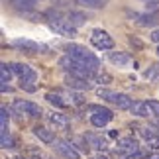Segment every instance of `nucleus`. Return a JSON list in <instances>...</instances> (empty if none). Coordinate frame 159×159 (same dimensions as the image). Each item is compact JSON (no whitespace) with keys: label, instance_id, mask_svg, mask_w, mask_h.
<instances>
[{"label":"nucleus","instance_id":"nucleus-13","mask_svg":"<svg viewBox=\"0 0 159 159\" xmlns=\"http://www.w3.org/2000/svg\"><path fill=\"white\" fill-rule=\"evenodd\" d=\"M84 139H87L94 149H98V151H106L108 149V139L104 136H100V134L89 132V134H84Z\"/></svg>","mask_w":159,"mask_h":159},{"label":"nucleus","instance_id":"nucleus-21","mask_svg":"<svg viewBox=\"0 0 159 159\" xmlns=\"http://www.w3.org/2000/svg\"><path fill=\"white\" fill-rule=\"evenodd\" d=\"M45 98H47V102H49V104H53L55 108H65V106H67V100H63V96H61L59 93H47Z\"/></svg>","mask_w":159,"mask_h":159},{"label":"nucleus","instance_id":"nucleus-20","mask_svg":"<svg viewBox=\"0 0 159 159\" xmlns=\"http://www.w3.org/2000/svg\"><path fill=\"white\" fill-rule=\"evenodd\" d=\"M75 4L83 6V8H90V10H98V8H104L108 4V0H75Z\"/></svg>","mask_w":159,"mask_h":159},{"label":"nucleus","instance_id":"nucleus-39","mask_svg":"<svg viewBox=\"0 0 159 159\" xmlns=\"http://www.w3.org/2000/svg\"><path fill=\"white\" fill-rule=\"evenodd\" d=\"M14 159H24V157H14Z\"/></svg>","mask_w":159,"mask_h":159},{"label":"nucleus","instance_id":"nucleus-38","mask_svg":"<svg viewBox=\"0 0 159 159\" xmlns=\"http://www.w3.org/2000/svg\"><path fill=\"white\" fill-rule=\"evenodd\" d=\"M93 159H104V157H93Z\"/></svg>","mask_w":159,"mask_h":159},{"label":"nucleus","instance_id":"nucleus-19","mask_svg":"<svg viewBox=\"0 0 159 159\" xmlns=\"http://www.w3.org/2000/svg\"><path fill=\"white\" fill-rule=\"evenodd\" d=\"M34 4H35V0H12V6H14L18 12H22V14L32 12L34 10Z\"/></svg>","mask_w":159,"mask_h":159},{"label":"nucleus","instance_id":"nucleus-30","mask_svg":"<svg viewBox=\"0 0 159 159\" xmlns=\"http://www.w3.org/2000/svg\"><path fill=\"white\" fill-rule=\"evenodd\" d=\"M148 104L151 108V112H153V116H159V100H148Z\"/></svg>","mask_w":159,"mask_h":159},{"label":"nucleus","instance_id":"nucleus-4","mask_svg":"<svg viewBox=\"0 0 159 159\" xmlns=\"http://www.w3.org/2000/svg\"><path fill=\"white\" fill-rule=\"evenodd\" d=\"M98 96H100V98H104L106 102H112V104L118 106L120 110H130L132 104H134V100L128 94L114 93V90H108V89H98Z\"/></svg>","mask_w":159,"mask_h":159},{"label":"nucleus","instance_id":"nucleus-16","mask_svg":"<svg viewBox=\"0 0 159 159\" xmlns=\"http://www.w3.org/2000/svg\"><path fill=\"white\" fill-rule=\"evenodd\" d=\"M134 20L142 28H151V26H155V24H159V16L151 14V12H148V14H134Z\"/></svg>","mask_w":159,"mask_h":159},{"label":"nucleus","instance_id":"nucleus-2","mask_svg":"<svg viewBox=\"0 0 159 159\" xmlns=\"http://www.w3.org/2000/svg\"><path fill=\"white\" fill-rule=\"evenodd\" d=\"M10 67H12V73L20 79V89L28 90V93H34L35 90L34 83L38 81V73L26 63H10Z\"/></svg>","mask_w":159,"mask_h":159},{"label":"nucleus","instance_id":"nucleus-37","mask_svg":"<svg viewBox=\"0 0 159 159\" xmlns=\"http://www.w3.org/2000/svg\"><path fill=\"white\" fill-rule=\"evenodd\" d=\"M155 53H157V57H159V45H157V49H155Z\"/></svg>","mask_w":159,"mask_h":159},{"label":"nucleus","instance_id":"nucleus-28","mask_svg":"<svg viewBox=\"0 0 159 159\" xmlns=\"http://www.w3.org/2000/svg\"><path fill=\"white\" fill-rule=\"evenodd\" d=\"M138 130H139V134H142L143 139H149V138L157 136V130H153V128H138Z\"/></svg>","mask_w":159,"mask_h":159},{"label":"nucleus","instance_id":"nucleus-10","mask_svg":"<svg viewBox=\"0 0 159 159\" xmlns=\"http://www.w3.org/2000/svg\"><path fill=\"white\" fill-rule=\"evenodd\" d=\"M10 45H14V47H18V49H22V51H26V53H38V51H41V49H45V47L41 45V43H38V41L24 39V38L14 39Z\"/></svg>","mask_w":159,"mask_h":159},{"label":"nucleus","instance_id":"nucleus-22","mask_svg":"<svg viewBox=\"0 0 159 159\" xmlns=\"http://www.w3.org/2000/svg\"><path fill=\"white\" fill-rule=\"evenodd\" d=\"M143 77L148 79V81H151V83H157V84H159V63L149 65V69H145Z\"/></svg>","mask_w":159,"mask_h":159},{"label":"nucleus","instance_id":"nucleus-24","mask_svg":"<svg viewBox=\"0 0 159 159\" xmlns=\"http://www.w3.org/2000/svg\"><path fill=\"white\" fill-rule=\"evenodd\" d=\"M8 120H10L8 108L2 106L0 108V134H8Z\"/></svg>","mask_w":159,"mask_h":159},{"label":"nucleus","instance_id":"nucleus-25","mask_svg":"<svg viewBox=\"0 0 159 159\" xmlns=\"http://www.w3.org/2000/svg\"><path fill=\"white\" fill-rule=\"evenodd\" d=\"M93 83H96V84H108V83H112V77L108 75V73H96V75L93 77Z\"/></svg>","mask_w":159,"mask_h":159},{"label":"nucleus","instance_id":"nucleus-1","mask_svg":"<svg viewBox=\"0 0 159 159\" xmlns=\"http://www.w3.org/2000/svg\"><path fill=\"white\" fill-rule=\"evenodd\" d=\"M65 51H67L69 57H73L75 61H79V63H83L84 67H89L93 73L100 71V59L96 57L93 51H89L84 45H81V43H69V45H65Z\"/></svg>","mask_w":159,"mask_h":159},{"label":"nucleus","instance_id":"nucleus-7","mask_svg":"<svg viewBox=\"0 0 159 159\" xmlns=\"http://www.w3.org/2000/svg\"><path fill=\"white\" fill-rule=\"evenodd\" d=\"M90 43H93L96 49H102V51H108L114 47V39L112 35L104 30H93V34H90Z\"/></svg>","mask_w":159,"mask_h":159},{"label":"nucleus","instance_id":"nucleus-15","mask_svg":"<svg viewBox=\"0 0 159 159\" xmlns=\"http://www.w3.org/2000/svg\"><path fill=\"white\" fill-rule=\"evenodd\" d=\"M130 112H132L134 116H138V118H148V116H153L149 104H148V102H143V100H134Z\"/></svg>","mask_w":159,"mask_h":159},{"label":"nucleus","instance_id":"nucleus-33","mask_svg":"<svg viewBox=\"0 0 159 159\" xmlns=\"http://www.w3.org/2000/svg\"><path fill=\"white\" fill-rule=\"evenodd\" d=\"M130 43H132V45H136V47H142V41L136 39V38H130Z\"/></svg>","mask_w":159,"mask_h":159},{"label":"nucleus","instance_id":"nucleus-11","mask_svg":"<svg viewBox=\"0 0 159 159\" xmlns=\"http://www.w3.org/2000/svg\"><path fill=\"white\" fill-rule=\"evenodd\" d=\"M108 59H110V63H114L116 67H130L134 63V57L126 51H110Z\"/></svg>","mask_w":159,"mask_h":159},{"label":"nucleus","instance_id":"nucleus-18","mask_svg":"<svg viewBox=\"0 0 159 159\" xmlns=\"http://www.w3.org/2000/svg\"><path fill=\"white\" fill-rule=\"evenodd\" d=\"M67 20H69V24H71V26H75V28H79V26H83V24H87V20H89V18L84 16L83 12L71 10L69 14H67Z\"/></svg>","mask_w":159,"mask_h":159},{"label":"nucleus","instance_id":"nucleus-34","mask_svg":"<svg viewBox=\"0 0 159 159\" xmlns=\"http://www.w3.org/2000/svg\"><path fill=\"white\" fill-rule=\"evenodd\" d=\"M145 159H159V151H155V153H149Z\"/></svg>","mask_w":159,"mask_h":159},{"label":"nucleus","instance_id":"nucleus-27","mask_svg":"<svg viewBox=\"0 0 159 159\" xmlns=\"http://www.w3.org/2000/svg\"><path fill=\"white\" fill-rule=\"evenodd\" d=\"M145 143H148V149H151V153H155V151H159V134L149 139H145Z\"/></svg>","mask_w":159,"mask_h":159},{"label":"nucleus","instance_id":"nucleus-32","mask_svg":"<svg viewBox=\"0 0 159 159\" xmlns=\"http://www.w3.org/2000/svg\"><path fill=\"white\" fill-rule=\"evenodd\" d=\"M149 39H151V41H155V43L159 45V28H157V30H153V32H151Z\"/></svg>","mask_w":159,"mask_h":159},{"label":"nucleus","instance_id":"nucleus-36","mask_svg":"<svg viewBox=\"0 0 159 159\" xmlns=\"http://www.w3.org/2000/svg\"><path fill=\"white\" fill-rule=\"evenodd\" d=\"M153 124H155V126H159V116H153Z\"/></svg>","mask_w":159,"mask_h":159},{"label":"nucleus","instance_id":"nucleus-5","mask_svg":"<svg viewBox=\"0 0 159 159\" xmlns=\"http://www.w3.org/2000/svg\"><path fill=\"white\" fill-rule=\"evenodd\" d=\"M53 149H55V153L61 155L63 159H81V151L75 148V143L71 139H55Z\"/></svg>","mask_w":159,"mask_h":159},{"label":"nucleus","instance_id":"nucleus-8","mask_svg":"<svg viewBox=\"0 0 159 159\" xmlns=\"http://www.w3.org/2000/svg\"><path fill=\"white\" fill-rule=\"evenodd\" d=\"M90 124L94 128H104L110 120H112V110L110 108H102V106H93L90 108Z\"/></svg>","mask_w":159,"mask_h":159},{"label":"nucleus","instance_id":"nucleus-26","mask_svg":"<svg viewBox=\"0 0 159 159\" xmlns=\"http://www.w3.org/2000/svg\"><path fill=\"white\" fill-rule=\"evenodd\" d=\"M0 148H2V149L14 148V139H12L10 134H0Z\"/></svg>","mask_w":159,"mask_h":159},{"label":"nucleus","instance_id":"nucleus-6","mask_svg":"<svg viewBox=\"0 0 159 159\" xmlns=\"http://www.w3.org/2000/svg\"><path fill=\"white\" fill-rule=\"evenodd\" d=\"M12 110L16 114H26V116H32V118H38V116L43 114V110L39 108V104H35L32 100H22V98H16L12 102Z\"/></svg>","mask_w":159,"mask_h":159},{"label":"nucleus","instance_id":"nucleus-29","mask_svg":"<svg viewBox=\"0 0 159 159\" xmlns=\"http://www.w3.org/2000/svg\"><path fill=\"white\" fill-rule=\"evenodd\" d=\"M69 96H71V102H73V104H83V102H84V96H83V94L69 93Z\"/></svg>","mask_w":159,"mask_h":159},{"label":"nucleus","instance_id":"nucleus-31","mask_svg":"<svg viewBox=\"0 0 159 159\" xmlns=\"http://www.w3.org/2000/svg\"><path fill=\"white\" fill-rule=\"evenodd\" d=\"M157 8H159V0H151V2H148V12H151V14H153Z\"/></svg>","mask_w":159,"mask_h":159},{"label":"nucleus","instance_id":"nucleus-3","mask_svg":"<svg viewBox=\"0 0 159 159\" xmlns=\"http://www.w3.org/2000/svg\"><path fill=\"white\" fill-rule=\"evenodd\" d=\"M118 148H116V155L124 157V159H132V157H142L139 151V143L134 138H118Z\"/></svg>","mask_w":159,"mask_h":159},{"label":"nucleus","instance_id":"nucleus-14","mask_svg":"<svg viewBox=\"0 0 159 159\" xmlns=\"http://www.w3.org/2000/svg\"><path fill=\"white\" fill-rule=\"evenodd\" d=\"M47 120L53 126V130H67L69 128V118L61 112H49L47 114Z\"/></svg>","mask_w":159,"mask_h":159},{"label":"nucleus","instance_id":"nucleus-12","mask_svg":"<svg viewBox=\"0 0 159 159\" xmlns=\"http://www.w3.org/2000/svg\"><path fill=\"white\" fill-rule=\"evenodd\" d=\"M90 83H93V81L79 79V77H73V75H65V87H69L71 90H89Z\"/></svg>","mask_w":159,"mask_h":159},{"label":"nucleus","instance_id":"nucleus-17","mask_svg":"<svg viewBox=\"0 0 159 159\" xmlns=\"http://www.w3.org/2000/svg\"><path fill=\"white\" fill-rule=\"evenodd\" d=\"M34 134H35V138H39L43 143H55V134H53V130H49V128H45V126H35L34 128Z\"/></svg>","mask_w":159,"mask_h":159},{"label":"nucleus","instance_id":"nucleus-35","mask_svg":"<svg viewBox=\"0 0 159 159\" xmlns=\"http://www.w3.org/2000/svg\"><path fill=\"white\" fill-rule=\"evenodd\" d=\"M108 138H118V132H116V130H110L108 132Z\"/></svg>","mask_w":159,"mask_h":159},{"label":"nucleus","instance_id":"nucleus-9","mask_svg":"<svg viewBox=\"0 0 159 159\" xmlns=\"http://www.w3.org/2000/svg\"><path fill=\"white\" fill-rule=\"evenodd\" d=\"M49 28L53 30L55 34L65 35V38H73V35L77 34V28H75V26H71L67 18H65V20H61V22H53V24H49Z\"/></svg>","mask_w":159,"mask_h":159},{"label":"nucleus","instance_id":"nucleus-23","mask_svg":"<svg viewBox=\"0 0 159 159\" xmlns=\"http://www.w3.org/2000/svg\"><path fill=\"white\" fill-rule=\"evenodd\" d=\"M12 75H14V73H12V67L8 63H2V65H0V83H2V84L10 83Z\"/></svg>","mask_w":159,"mask_h":159}]
</instances>
